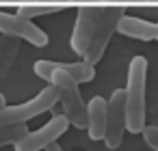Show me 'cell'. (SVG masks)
Masks as SVG:
<instances>
[{
	"mask_svg": "<svg viewBox=\"0 0 158 151\" xmlns=\"http://www.w3.org/2000/svg\"><path fill=\"white\" fill-rule=\"evenodd\" d=\"M145 91H147V58L134 56L128 67V84L123 89V119L130 134H141L145 127Z\"/></svg>",
	"mask_w": 158,
	"mask_h": 151,
	"instance_id": "cell-1",
	"label": "cell"
},
{
	"mask_svg": "<svg viewBox=\"0 0 158 151\" xmlns=\"http://www.w3.org/2000/svg\"><path fill=\"white\" fill-rule=\"evenodd\" d=\"M59 101V93L56 89L50 84L46 89H41L33 99L24 101V104H18V106H5L0 108V127L5 125H18V123H28L31 119L52 110Z\"/></svg>",
	"mask_w": 158,
	"mask_h": 151,
	"instance_id": "cell-2",
	"label": "cell"
},
{
	"mask_svg": "<svg viewBox=\"0 0 158 151\" xmlns=\"http://www.w3.org/2000/svg\"><path fill=\"white\" fill-rule=\"evenodd\" d=\"M123 15V9L121 7H100V15H98V22H95V30H93V37L82 54L85 63L89 65H98L113 39V35L117 33V22L119 18Z\"/></svg>",
	"mask_w": 158,
	"mask_h": 151,
	"instance_id": "cell-3",
	"label": "cell"
},
{
	"mask_svg": "<svg viewBox=\"0 0 158 151\" xmlns=\"http://www.w3.org/2000/svg\"><path fill=\"white\" fill-rule=\"evenodd\" d=\"M67 129H69L67 119H65L63 114H54V117H52L46 125H41L39 129H35V132L28 129V134H26L24 138H20V140L13 145V149H15V151H44V149H48L50 145H54Z\"/></svg>",
	"mask_w": 158,
	"mask_h": 151,
	"instance_id": "cell-4",
	"label": "cell"
},
{
	"mask_svg": "<svg viewBox=\"0 0 158 151\" xmlns=\"http://www.w3.org/2000/svg\"><path fill=\"white\" fill-rule=\"evenodd\" d=\"M0 33L7 35V37L24 39L35 48H46L50 41L46 30H41L35 22L24 20L15 13H5V11H0Z\"/></svg>",
	"mask_w": 158,
	"mask_h": 151,
	"instance_id": "cell-5",
	"label": "cell"
},
{
	"mask_svg": "<svg viewBox=\"0 0 158 151\" xmlns=\"http://www.w3.org/2000/svg\"><path fill=\"white\" fill-rule=\"evenodd\" d=\"M123 101H126L123 89H115L110 99H106V132L102 140L108 149H117L123 140V132H126Z\"/></svg>",
	"mask_w": 158,
	"mask_h": 151,
	"instance_id": "cell-6",
	"label": "cell"
},
{
	"mask_svg": "<svg viewBox=\"0 0 158 151\" xmlns=\"http://www.w3.org/2000/svg\"><path fill=\"white\" fill-rule=\"evenodd\" d=\"M98 15H100V7H80L78 9V15H76V24H74V30H72V50L82 56L91 37H93V30H95V22H98Z\"/></svg>",
	"mask_w": 158,
	"mask_h": 151,
	"instance_id": "cell-7",
	"label": "cell"
},
{
	"mask_svg": "<svg viewBox=\"0 0 158 151\" xmlns=\"http://www.w3.org/2000/svg\"><path fill=\"white\" fill-rule=\"evenodd\" d=\"M87 132L91 140H102L106 132V99L102 95L91 97L87 104Z\"/></svg>",
	"mask_w": 158,
	"mask_h": 151,
	"instance_id": "cell-8",
	"label": "cell"
},
{
	"mask_svg": "<svg viewBox=\"0 0 158 151\" xmlns=\"http://www.w3.org/2000/svg\"><path fill=\"white\" fill-rule=\"evenodd\" d=\"M117 33H121V35H126L130 39H139V41H154L156 24L123 13L119 18V22H117Z\"/></svg>",
	"mask_w": 158,
	"mask_h": 151,
	"instance_id": "cell-9",
	"label": "cell"
},
{
	"mask_svg": "<svg viewBox=\"0 0 158 151\" xmlns=\"http://www.w3.org/2000/svg\"><path fill=\"white\" fill-rule=\"evenodd\" d=\"M56 69H63L65 74H69L78 84L80 82H91L95 78V67L85 63V61H78V63H54Z\"/></svg>",
	"mask_w": 158,
	"mask_h": 151,
	"instance_id": "cell-10",
	"label": "cell"
},
{
	"mask_svg": "<svg viewBox=\"0 0 158 151\" xmlns=\"http://www.w3.org/2000/svg\"><path fill=\"white\" fill-rule=\"evenodd\" d=\"M65 7L63 5H20L18 7V13L20 18L24 20H35V18H41V15H52V13H61Z\"/></svg>",
	"mask_w": 158,
	"mask_h": 151,
	"instance_id": "cell-11",
	"label": "cell"
},
{
	"mask_svg": "<svg viewBox=\"0 0 158 151\" xmlns=\"http://www.w3.org/2000/svg\"><path fill=\"white\" fill-rule=\"evenodd\" d=\"M28 134L26 123H18V125H5L0 127V147L5 145H15L20 138H24Z\"/></svg>",
	"mask_w": 158,
	"mask_h": 151,
	"instance_id": "cell-12",
	"label": "cell"
},
{
	"mask_svg": "<svg viewBox=\"0 0 158 151\" xmlns=\"http://www.w3.org/2000/svg\"><path fill=\"white\" fill-rule=\"evenodd\" d=\"M141 134H143L145 142H147L154 151H158V125H145Z\"/></svg>",
	"mask_w": 158,
	"mask_h": 151,
	"instance_id": "cell-13",
	"label": "cell"
},
{
	"mask_svg": "<svg viewBox=\"0 0 158 151\" xmlns=\"http://www.w3.org/2000/svg\"><path fill=\"white\" fill-rule=\"evenodd\" d=\"M44 151H63V149H61V147L54 142V145H50V147H48V149H44Z\"/></svg>",
	"mask_w": 158,
	"mask_h": 151,
	"instance_id": "cell-14",
	"label": "cell"
},
{
	"mask_svg": "<svg viewBox=\"0 0 158 151\" xmlns=\"http://www.w3.org/2000/svg\"><path fill=\"white\" fill-rule=\"evenodd\" d=\"M7 106V97H5V93H0V108H5Z\"/></svg>",
	"mask_w": 158,
	"mask_h": 151,
	"instance_id": "cell-15",
	"label": "cell"
},
{
	"mask_svg": "<svg viewBox=\"0 0 158 151\" xmlns=\"http://www.w3.org/2000/svg\"><path fill=\"white\" fill-rule=\"evenodd\" d=\"M154 41H158V24H156V33H154Z\"/></svg>",
	"mask_w": 158,
	"mask_h": 151,
	"instance_id": "cell-16",
	"label": "cell"
}]
</instances>
